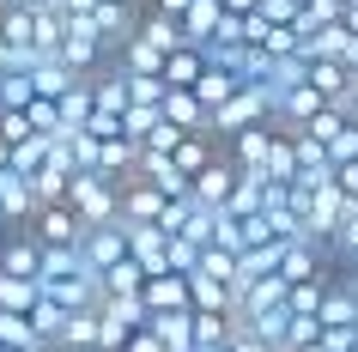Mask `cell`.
<instances>
[{
  "label": "cell",
  "instance_id": "cell-5",
  "mask_svg": "<svg viewBox=\"0 0 358 352\" xmlns=\"http://www.w3.org/2000/svg\"><path fill=\"white\" fill-rule=\"evenodd\" d=\"M0 274L37 279L43 286V243L31 237V231H0Z\"/></svg>",
  "mask_w": 358,
  "mask_h": 352
},
{
  "label": "cell",
  "instance_id": "cell-23",
  "mask_svg": "<svg viewBox=\"0 0 358 352\" xmlns=\"http://www.w3.org/2000/svg\"><path fill=\"white\" fill-rule=\"evenodd\" d=\"M219 6H225L231 19H249V13H262V0H219Z\"/></svg>",
  "mask_w": 358,
  "mask_h": 352
},
{
  "label": "cell",
  "instance_id": "cell-4",
  "mask_svg": "<svg viewBox=\"0 0 358 352\" xmlns=\"http://www.w3.org/2000/svg\"><path fill=\"white\" fill-rule=\"evenodd\" d=\"M79 261H85L97 279L110 274V267H122V261H128V225H97V231H85Z\"/></svg>",
  "mask_w": 358,
  "mask_h": 352
},
{
  "label": "cell",
  "instance_id": "cell-17",
  "mask_svg": "<svg viewBox=\"0 0 358 352\" xmlns=\"http://www.w3.org/2000/svg\"><path fill=\"white\" fill-rule=\"evenodd\" d=\"M37 304H43V286H37V279L0 274V316H31Z\"/></svg>",
  "mask_w": 358,
  "mask_h": 352
},
{
  "label": "cell",
  "instance_id": "cell-10",
  "mask_svg": "<svg viewBox=\"0 0 358 352\" xmlns=\"http://www.w3.org/2000/svg\"><path fill=\"white\" fill-rule=\"evenodd\" d=\"M128 255L146 267V279L170 274V237L158 231V225H128Z\"/></svg>",
  "mask_w": 358,
  "mask_h": 352
},
{
  "label": "cell",
  "instance_id": "cell-24",
  "mask_svg": "<svg viewBox=\"0 0 358 352\" xmlns=\"http://www.w3.org/2000/svg\"><path fill=\"white\" fill-rule=\"evenodd\" d=\"M49 0H0V13H43Z\"/></svg>",
  "mask_w": 358,
  "mask_h": 352
},
{
  "label": "cell",
  "instance_id": "cell-7",
  "mask_svg": "<svg viewBox=\"0 0 358 352\" xmlns=\"http://www.w3.org/2000/svg\"><path fill=\"white\" fill-rule=\"evenodd\" d=\"M164 206H170V195L158 183H146V176H128L122 183V225H158Z\"/></svg>",
  "mask_w": 358,
  "mask_h": 352
},
{
  "label": "cell",
  "instance_id": "cell-18",
  "mask_svg": "<svg viewBox=\"0 0 358 352\" xmlns=\"http://www.w3.org/2000/svg\"><path fill=\"white\" fill-rule=\"evenodd\" d=\"M140 292H146V267H140L134 255L103 274V297H140Z\"/></svg>",
  "mask_w": 358,
  "mask_h": 352
},
{
  "label": "cell",
  "instance_id": "cell-25",
  "mask_svg": "<svg viewBox=\"0 0 358 352\" xmlns=\"http://www.w3.org/2000/svg\"><path fill=\"white\" fill-rule=\"evenodd\" d=\"M0 170H13V146L6 140H0Z\"/></svg>",
  "mask_w": 358,
  "mask_h": 352
},
{
  "label": "cell",
  "instance_id": "cell-6",
  "mask_svg": "<svg viewBox=\"0 0 358 352\" xmlns=\"http://www.w3.org/2000/svg\"><path fill=\"white\" fill-rule=\"evenodd\" d=\"M194 206H207V213H225L231 206V195H237V164H231L225 152H219V158H213L207 170H201V176H194Z\"/></svg>",
  "mask_w": 358,
  "mask_h": 352
},
{
  "label": "cell",
  "instance_id": "cell-11",
  "mask_svg": "<svg viewBox=\"0 0 358 352\" xmlns=\"http://www.w3.org/2000/svg\"><path fill=\"white\" fill-rule=\"evenodd\" d=\"M92 104H97V115H110V122H122V115H128V73H122L115 61L92 79Z\"/></svg>",
  "mask_w": 358,
  "mask_h": 352
},
{
  "label": "cell",
  "instance_id": "cell-26",
  "mask_svg": "<svg viewBox=\"0 0 358 352\" xmlns=\"http://www.w3.org/2000/svg\"><path fill=\"white\" fill-rule=\"evenodd\" d=\"M346 122H352V128H358V104H352V110H346Z\"/></svg>",
  "mask_w": 358,
  "mask_h": 352
},
{
  "label": "cell",
  "instance_id": "cell-14",
  "mask_svg": "<svg viewBox=\"0 0 358 352\" xmlns=\"http://www.w3.org/2000/svg\"><path fill=\"white\" fill-rule=\"evenodd\" d=\"M219 24H225V6H219V0H194L189 13H182V37H189V49H207V43L219 37Z\"/></svg>",
  "mask_w": 358,
  "mask_h": 352
},
{
  "label": "cell",
  "instance_id": "cell-3",
  "mask_svg": "<svg viewBox=\"0 0 358 352\" xmlns=\"http://www.w3.org/2000/svg\"><path fill=\"white\" fill-rule=\"evenodd\" d=\"M31 237H37L43 249H79V243H85V219H79L73 206H37Z\"/></svg>",
  "mask_w": 358,
  "mask_h": 352
},
{
  "label": "cell",
  "instance_id": "cell-19",
  "mask_svg": "<svg viewBox=\"0 0 358 352\" xmlns=\"http://www.w3.org/2000/svg\"><path fill=\"white\" fill-rule=\"evenodd\" d=\"M31 79H37V97H49V104H61V97L79 85V79L67 73L61 61H37V67H31Z\"/></svg>",
  "mask_w": 358,
  "mask_h": 352
},
{
  "label": "cell",
  "instance_id": "cell-12",
  "mask_svg": "<svg viewBox=\"0 0 358 352\" xmlns=\"http://www.w3.org/2000/svg\"><path fill=\"white\" fill-rule=\"evenodd\" d=\"M140 43H152L158 55H176V49H189V37H182V19H164V13H140V31H134Z\"/></svg>",
  "mask_w": 358,
  "mask_h": 352
},
{
  "label": "cell",
  "instance_id": "cell-1",
  "mask_svg": "<svg viewBox=\"0 0 358 352\" xmlns=\"http://www.w3.org/2000/svg\"><path fill=\"white\" fill-rule=\"evenodd\" d=\"M67 206L85 219V231H97V225H122V183L97 176V170H79L73 188H67Z\"/></svg>",
  "mask_w": 358,
  "mask_h": 352
},
{
  "label": "cell",
  "instance_id": "cell-9",
  "mask_svg": "<svg viewBox=\"0 0 358 352\" xmlns=\"http://www.w3.org/2000/svg\"><path fill=\"white\" fill-rule=\"evenodd\" d=\"M140 297H146L152 316H189L194 310V304H189V279H182V274H152Z\"/></svg>",
  "mask_w": 358,
  "mask_h": 352
},
{
  "label": "cell",
  "instance_id": "cell-21",
  "mask_svg": "<svg viewBox=\"0 0 358 352\" xmlns=\"http://www.w3.org/2000/svg\"><path fill=\"white\" fill-rule=\"evenodd\" d=\"M49 13H61V19H92L97 0H49Z\"/></svg>",
  "mask_w": 358,
  "mask_h": 352
},
{
  "label": "cell",
  "instance_id": "cell-20",
  "mask_svg": "<svg viewBox=\"0 0 358 352\" xmlns=\"http://www.w3.org/2000/svg\"><path fill=\"white\" fill-rule=\"evenodd\" d=\"M231 352H280V346H273V340H262L255 328H243V322H237V334H231Z\"/></svg>",
  "mask_w": 358,
  "mask_h": 352
},
{
  "label": "cell",
  "instance_id": "cell-13",
  "mask_svg": "<svg viewBox=\"0 0 358 352\" xmlns=\"http://www.w3.org/2000/svg\"><path fill=\"white\" fill-rule=\"evenodd\" d=\"M164 122L182 134H213V115L201 110V97L194 92H164Z\"/></svg>",
  "mask_w": 358,
  "mask_h": 352
},
{
  "label": "cell",
  "instance_id": "cell-8",
  "mask_svg": "<svg viewBox=\"0 0 358 352\" xmlns=\"http://www.w3.org/2000/svg\"><path fill=\"white\" fill-rule=\"evenodd\" d=\"M273 140H280V128H273V122H262V128H243L237 140H225V158H231L237 170H255V176H267Z\"/></svg>",
  "mask_w": 358,
  "mask_h": 352
},
{
  "label": "cell",
  "instance_id": "cell-2",
  "mask_svg": "<svg viewBox=\"0 0 358 352\" xmlns=\"http://www.w3.org/2000/svg\"><path fill=\"white\" fill-rule=\"evenodd\" d=\"M262 122H273V97H267L262 85H243L225 110H213V140L225 146V140H237L243 128H262Z\"/></svg>",
  "mask_w": 358,
  "mask_h": 352
},
{
  "label": "cell",
  "instance_id": "cell-15",
  "mask_svg": "<svg viewBox=\"0 0 358 352\" xmlns=\"http://www.w3.org/2000/svg\"><path fill=\"white\" fill-rule=\"evenodd\" d=\"M237 92H243V79L231 73V67H207V73H201V85H194V97H201V110H207V115L225 110Z\"/></svg>",
  "mask_w": 358,
  "mask_h": 352
},
{
  "label": "cell",
  "instance_id": "cell-22",
  "mask_svg": "<svg viewBox=\"0 0 358 352\" xmlns=\"http://www.w3.org/2000/svg\"><path fill=\"white\" fill-rule=\"evenodd\" d=\"M128 352H170V346H164V340H158V334H152V328H140V334H134V340H128Z\"/></svg>",
  "mask_w": 358,
  "mask_h": 352
},
{
  "label": "cell",
  "instance_id": "cell-16",
  "mask_svg": "<svg viewBox=\"0 0 358 352\" xmlns=\"http://www.w3.org/2000/svg\"><path fill=\"white\" fill-rule=\"evenodd\" d=\"M201 73H207V55H201V49H176V55L164 61V85L170 92H194Z\"/></svg>",
  "mask_w": 358,
  "mask_h": 352
},
{
  "label": "cell",
  "instance_id": "cell-27",
  "mask_svg": "<svg viewBox=\"0 0 358 352\" xmlns=\"http://www.w3.org/2000/svg\"><path fill=\"white\" fill-rule=\"evenodd\" d=\"M201 352H231V346H201Z\"/></svg>",
  "mask_w": 358,
  "mask_h": 352
}]
</instances>
